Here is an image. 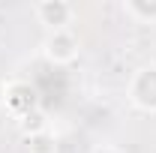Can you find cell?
<instances>
[{"mask_svg":"<svg viewBox=\"0 0 156 153\" xmlns=\"http://www.w3.org/2000/svg\"><path fill=\"white\" fill-rule=\"evenodd\" d=\"M126 99L141 114H156V63H144L129 75Z\"/></svg>","mask_w":156,"mask_h":153,"instance_id":"1","label":"cell"},{"mask_svg":"<svg viewBox=\"0 0 156 153\" xmlns=\"http://www.w3.org/2000/svg\"><path fill=\"white\" fill-rule=\"evenodd\" d=\"M78 51H81V45H78V36L72 30H54V33H48L42 39V57L48 60L51 66H69V63H75Z\"/></svg>","mask_w":156,"mask_h":153,"instance_id":"2","label":"cell"},{"mask_svg":"<svg viewBox=\"0 0 156 153\" xmlns=\"http://www.w3.org/2000/svg\"><path fill=\"white\" fill-rule=\"evenodd\" d=\"M33 12H36V21L48 33L69 30V24L75 21V6L69 0H39L36 6H33Z\"/></svg>","mask_w":156,"mask_h":153,"instance_id":"3","label":"cell"},{"mask_svg":"<svg viewBox=\"0 0 156 153\" xmlns=\"http://www.w3.org/2000/svg\"><path fill=\"white\" fill-rule=\"evenodd\" d=\"M3 108L15 117V120L24 117V114H30V111H36L39 108L36 87H30L27 81H9V87H6V105Z\"/></svg>","mask_w":156,"mask_h":153,"instance_id":"4","label":"cell"},{"mask_svg":"<svg viewBox=\"0 0 156 153\" xmlns=\"http://www.w3.org/2000/svg\"><path fill=\"white\" fill-rule=\"evenodd\" d=\"M120 9L135 24H156V0H123Z\"/></svg>","mask_w":156,"mask_h":153,"instance_id":"5","label":"cell"},{"mask_svg":"<svg viewBox=\"0 0 156 153\" xmlns=\"http://www.w3.org/2000/svg\"><path fill=\"white\" fill-rule=\"evenodd\" d=\"M57 135L51 129L45 132H36V135H24V153H57Z\"/></svg>","mask_w":156,"mask_h":153,"instance_id":"6","label":"cell"},{"mask_svg":"<svg viewBox=\"0 0 156 153\" xmlns=\"http://www.w3.org/2000/svg\"><path fill=\"white\" fill-rule=\"evenodd\" d=\"M18 129H21V135L45 132V129H48V114H45L42 108H36V111H30V114L18 117Z\"/></svg>","mask_w":156,"mask_h":153,"instance_id":"7","label":"cell"},{"mask_svg":"<svg viewBox=\"0 0 156 153\" xmlns=\"http://www.w3.org/2000/svg\"><path fill=\"white\" fill-rule=\"evenodd\" d=\"M90 153H123L120 147H114V144H99V147H93Z\"/></svg>","mask_w":156,"mask_h":153,"instance_id":"8","label":"cell"},{"mask_svg":"<svg viewBox=\"0 0 156 153\" xmlns=\"http://www.w3.org/2000/svg\"><path fill=\"white\" fill-rule=\"evenodd\" d=\"M6 87H9V81H6V78H0V108L6 105Z\"/></svg>","mask_w":156,"mask_h":153,"instance_id":"9","label":"cell"}]
</instances>
